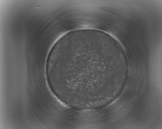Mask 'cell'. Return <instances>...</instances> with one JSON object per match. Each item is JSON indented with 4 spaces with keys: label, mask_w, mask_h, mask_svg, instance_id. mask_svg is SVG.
Here are the masks:
<instances>
[{
    "label": "cell",
    "mask_w": 162,
    "mask_h": 129,
    "mask_svg": "<svg viewBox=\"0 0 162 129\" xmlns=\"http://www.w3.org/2000/svg\"><path fill=\"white\" fill-rule=\"evenodd\" d=\"M104 45L93 39L77 40L50 57V66L66 95L82 99L99 96L104 72L116 66L115 59L106 57Z\"/></svg>",
    "instance_id": "cell-1"
}]
</instances>
